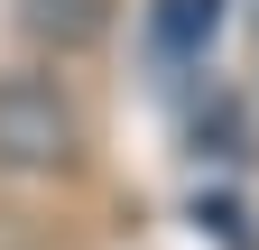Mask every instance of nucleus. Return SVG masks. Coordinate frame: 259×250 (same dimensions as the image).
Segmentation results:
<instances>
[{"label": "nucleus", "instance_id": "2", "mask_svg": "<svg viewBox=\"0 0 259 250\" xmlns=\"http://www.w3.org/2000/svg\"><path fill=\"white\" fill-rule=\"evenodd\" d=\"M10 19H19V37L47 47V56H83V47L111 37V0H10Z\"/></svg>", "mask_w": 259, "mask_h": 250}, {"label": "nucleus", "instance_id": "3", "mask_svg": "<svg viewBox=\"0 0 259 250\" xmlns=\"http://www.w3.org/2000/svg\"><path fill=\"white\" fill-rule=\"evenodd\" d=\"M222 37V0H148V56L157 65H204Z\"/></svg>", "mask_w": 259, "mask_h": 250}, {"label": "nucleus", "instance_id": "1", "mask_svg": "<svg viewBox=\"0 0 259 250\" xmlns=\"http://www.w3.org/2000/svg\"><path fill=\"white\" fill-rule=\"evenodd\" d=\"M83 167V102L65 93V74L47 65H10L0 74V176L47 185Z\"/></svg>", "mask_w": 259, "mask_h": 250}]
</instances>
